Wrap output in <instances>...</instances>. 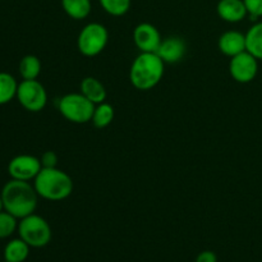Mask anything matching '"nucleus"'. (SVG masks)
I'll return each mask as SVG.
<instances>
[{
	"label": "nucleus",
	"mask_w": 262,
	"mask_h": 262,
	"mask_svg": "<svg viewBox=\"0 0 262 262\" xmlns=\"http://www.w3.org/2000/svg\"><path fill=\"white\" fill-rule=\"evenodd\" d=\"M0 196L5 211L17 219H23L28 215L35 214L38 194L30 182L12 179L3 187Z\"/></svg>",
	"instance_id": "1"
},
{
	"label": "nucleus",
	"mask_w": 262,
	"mask_h": 262,
	"mask_svg": "<svg viewBox=\"0 0 262 262\" xmlns=\"http://www.w3.org/2000/svg\"><path fill=\"white\" fill-rule=\"evenodd\" d=\"M164 64L156 53H141L130 67L129 81L132 86L140 91L152 90L163 79Z\"/></svg>",
	"instance_id": "2"
},
{
	"label": "nucleus",
	"mask_w": 262,
	"mask_h": 262,
	"mask_svg": "<svg viewBox=\"0 0 262 262\" xmlns=\"http://www.w3.org/2000/svg\"><path fill=\"white\" fill-rule=\"evenodd\" d=\"M33 181L38 196L49 201H61L73 192L71 176L58 168H42Z\"/></svg>",
	"instance_id": "3"
},
{
	"label": "nucleus",
	"mask_w": 262,
	"mask_h": 262,
	"mask_svg": "<svg viewBox=\"0 0 262 262\" xmlns=\"http://www.w3.org/2000/svg\"><path fill=\"white\" fill-rule=\"evenodd\" d=\"M18 233L30 247H45L51 241V228L42 216L31 214L18 223Z\"/></svg>",
	"instance_id": "4"
},
{
	"label": "nucleus",
	"mask_w": 262,
	"mask_h": 262,
	"mask_svg": "<svg viewBox=\"0 0 262 262\" xmlns=\"http://www.w3.org/2000/svg\"><path fill=\"white\" fill-rule=\"evenodd\" d=\"M96 105L79 94H67L59 100L58 109L68 122L86 124L91 122Z\"/></svg>",
	"instance_id": "5"
},
{
	"label": "nucleus",
	"mask_w": 262,
	"mask_h": 262,
	"mask_svg": "<svg viewBox=\"0 0 262 262\" xmlns=\"http://www.w3.org/2000/svg\"><path fill=\"white\" fill-rule=\"evenodd\" d=\"M109 32L101 23L92 22L84 26L77 38V48L84 56H96L106 48Z\"/></svg>",
	"instance_id": "6"
},
{
	"label": "nucleus",
	"mask_w": 262,
	"mask_h": 262,
	"mask_svg": "<svg viewBox=\"0 0 262 262\" xmlns=\"http://www.w3.org/2000/svg\"><path fill=\"white\" fill-rule=\"evenodd\" d=\"M17 99L27 112L38 113L48 104V92L37 79H23L18 84Z\"/></svg>",
	"instance_id": "7"
},
{
	"label": "nucleus",
	"mask_w": 262,
	"mask_h": 262,
	"mask_svg": "<svg viewBox=\"0 0 262 262\" xmlns=\"http://www.w3.org/2000/svg\"><path fill=\"white\" fill-rule=\"evenodd\" d=\"M258 72L257 59L247 50L230 58L229 73L235 82L250 83L256 78Z\"/></svg>",
	"instance_id": "8"
},
{
	"label": "nucleus",
	"mask_w": 262,
	"mask_h": 262,
	"mask_svg": "<svg viewBox=\"0 0 262 262\" xmlns=\"http://www.w3.org/2000/svg\"><path fill=\"white\" fill-rule=\"evenodd\" d=\"M42 169L41 160L32 155H18L9 161L8 173L12 179L30 182L37 177Z\"/></svg>",
	"instance_id": "9"
},
{
	"label": "nucleus",
	"mask_w": 262,
	"mask_h": 262,
	"mask_svg": "<svg viewBox=\"0 0 262 262\" xmlns=\"http://www.w3.org/2000/svg\"><path fill=\"white\" fill-rule=\"evenodd\" d=\"M133 41L141 53H156L163 38L155 26L145 22L135 28Z\"/></svg>",
	"instance_id": "10"
},
{
	"label": "nucleus",
	"mask_w": 262,
	"mask_h": 262,
	"mask_svg": "<svg viewBox=\"0 0 262 262\" xmlns=\"http://www.w3.org/2000/svg\"><path fill=\"white\" fill-rule=\"evenodd\" d=\"M187 53V45L183 38L178 36H170L161 41L159 46L158 54L164 63H178L184 58Z\"/></svg>",
	"instance_id": "11"
},
{
	"label": "nucleus",
	"mask_w": 262,
	"mask_h": 262,
	"mask_svg": "<svg viewBox=\"0 0 262 262\" xmlns=\"http://www.w3.org/2000/svg\"><path fill=\"white\" fill-rule=\"evenodd\" d=\"M217 46L224 55L233 58V56L247 50L246 49V35H243L239 31H227L220 36Z\"/></svg>",
	"instance_id": "12"
},
{
	"label": "nucleus",
	"mask_w": 262,
	"mask_h": 262,
	"mask_svg": "<svg viewBox=\"0 0 262 262\" xmlns=\"http://www.w3.org/2000/svg\"><path fill=\"white\" fill-rule=\"evenodd\" d=\"M217 14L225 22L237 23L245 19L248 12L243 0H220L217 3Z\"/></svg>",
	"instance_id": "13"
},
{
	"label": "nucleus",
	"mask_w": 262,
	"mask_h": 262,
	"mask_svg": "<svg viewBox=\"0 0 262 262\" xmlns=\"http://www.w3.org/2000/svg\"><path fill=\"white\" fill-rule=\"evenodd\" d=\"M79 89H81V94L95 105L105 102L106 100L107 94L105 86L95 77H86L82 79Z\"/></svg>",
	"instance_id": "14"
},
{
	"label": "nucleus",
	"mask_w": 262,
	"mask_h": 262,
	"mask_svg": "<svg viewBox=\"0 0 262 262\" xmlns=\"http://www.w3.org/2000/svg\"><path fill=\"white\" fill-rule=\"evenodd\" d=\"M30 255V246L22 239H12L4 248V258L7 262H25Z\"/></svg>",
	"instance_id": "15"
},
{
	"label": "nucleus",
	"mask_w": 262,
	"mask_h": 262,
	"mask_svg": "<svg viewBox=\"0 0 262 262\" xmlns=\"http://www.w3.org/2000/svg\"><path fill=\"white\" fill-rule=\"evenodd\" d=\"M61 7L69 17L76 20L89 17L92 9L91 0H61Z\"/></svg>",
	"instance_id": "16"
},
{
	"label": "nucleus",
	"mask_w": 262,
	"mask_h": 262,
	"mask_svg": "<svg viewBox=\"0 0 262 262\" xmlns=\"http://www.w3.org/2000/svg\"><path fill=\"white\" fill-rule=\"evenodd\" d=\"M246 49L257 60H262V22L253 25L246 33Z\"/></svg>",
	"instance_id": "17"
},
{
	"label": "nucleus",
	"mask_w": 262,
	"mask_h": 262,
	"mask_svg": "<svg viewBox=\"0 0 262 262\" xmlns=\"http://www.w3.org/2000/svg\"><path fill=\"white\" fill-rule=\"evenodd\" d=\"M18 82L12 74L7 72H0V105L8 104L14 97H17Z\"/></svg>",
	"instance_id": "18"
},
{
	"label": "nucleus",
	"mask_w": 262,
	"mask_h": 262,
	"mask_svg": "<svg viewBox=\"0 0 262 262\" xmlns=\"http://www.w3.org/2000/svg\"><path fill=\"white\" fill-rule=\"evenodd\" d=\"M114 119V107L107 102H101L95 106L94 115H92L91 122L96 128H106L107 125L112 124Z\"/></svg>",
	"instance_id": "19"
},
{
	"label": "nucleus",
	"mask_w": 262,
	"mask_h": 262,
	"mask_svg": "<svg viewBox=\"0 0 262 262\" xmlns=\"http://www.w3.org/2000/svg\"><path fill=\"white\" fill-rule=\"evenodd\" d=\"M41 73V61L36 55H26L19 61V74L23 79H37Z\"/></svg>",
	"instance_id": "20"
},
{
	"label": "nucleus",
	"mask_w": 262,
	"mask_h": 262,
	"mask_svg": "<svg viewBox=\"0 0 262 262\" xmlns=\"http://www.w3.org/2000/svg\"><path fill=\"white\" fill-rule=\"evenodd\" d=\"M102 9L110 15L120 17L124 15L130 8V0H99Z\"/></svg>",
	"instance_id": "21"
},
{
	"label": "nucleus",
	"mask_w": 262,
	"mask_h": 262,
	"mask_svg": "<svg viewBox=\"0 0 262 262\" xmlns=\"http://www.w3.org/2000/svg\"><path fill=\"white\" fill-rule=\"evenodd\" d=\"M18 229L17 217L8 211L3 210L0 212V239L10 237Z\"/></svg>",
	"instance_id": "22"
},
{
	"label": "nucleus",
	"mask_w": 262,
	"mask_h": 262,
	"mask_svg": "<svg viewBox=\"0 0 262 262\" xmlns=\"http://www.w3.org/2000/svg\"><path fill=\"white\" fill-rule=\"evenodd\" d=\"M247 8L248 14L252 17V19L262 17V0H243Z\"/></svg>",
	"instance_id": "23"
},
{
	"label": "nucleus",
	"mask_w": 262,
	"mask_h": 262,
	"mask_svg": "<svg viewBox=\"0 0 262 262\" xmlns=\"http://www.w3.org/2000/svg\"><path fill=\"white\" fill-rule=\"evenodd\" d=\"M40 160L42 168H56L58 165V155L55 151H46L42 154Z\"/></svg>",
	"instance_id": "24"
},
{
	"label": "nucleus",
	"mask_w": 262,
	"mask_h": 262,
	"mask_svg": "<svg viewBox=\"0 0 262 262\" xmlns=\"http://www.w3.org/2000/svg\"><path fill=\"white\" fill-rule=\"evenodd\" d=\"M196 262H217V257L212 251H204L197 256Z\"/></svg>",
	"instance_id": "25"
},
{
	"label": "nucleus",
	"mask_w": 262,
	"mask_h": 262,
	"mask_svg": "<svg viewBox=\"0 0 262 262\" xmlns=\"http://www.w3.org/2000/svg\"><path fill=\"white\" fill-rule=\"evenodd\" d=\"M3 210H4V204H3V199L2 196H0V212H2Z\"/></svg>",
	"instance_id": "26"
},
{
	"label": "nucleus",
	"mask_w": 262,
	"mask_h": 262,
	"mask_svg": "<svg viewBox=\"0 0 262 262\" xmlns=\"http://www.w3.org/2000/svg\"><path fill=\"white\" fill-rule=\"evenodd\" d=\"M5 262H7V261H5Z\"/></svg>",
	"instance_id": "27"
}]
</instances>
